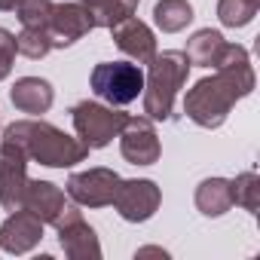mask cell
<instances>
[{
    "mask_svg": "<svg viewBox=\"0 0 260 260\" xmlns=\"http://www.w3.org/2000/svg\"><path fill=\"white\" fill-rule=\"evenodd\" d=\"M147 77H144V116L153 122H166L175 113V98L184 89L187 77H190V58L187 52L169 49V52H156L153 61L147 64Z\"/></svg>",
    "mask_w": 260,
    "mask_h": 260,
    "instance_id": "cell-3",
    "label": "cell"
},
{
    "mask_svg": "<svg viewBox=\"0 0 260 260\" xmlns=\"http://www.w3.org/2000/svg\"><path fill=\"white\" fill-rule=\"evenodd\" d=\"M77 4L86 7V13L92 16L95 28H107L110 31L116 22L135 16V10H138L141 0H77Z\"/></svg>",
    "mask_w": 260,
    "mask_h": 260,
    "instance_id": "cell-18",
    "label": "cell"
},
{
    "mask_svg": "<svg viewBox=\"0 0 260 260\" xmlns=\"http://www.w3.org/2000/svg\"><path fill=\"white\" fill-rule=\"evenodd\" d=\"M71 119H74L77 138L89 150H101L119 135V128L125 125L128 113H122L119 107L101 104V101H80L71 107Z\"/></svg>",
    "mask_w": 260,
    "mask_h": 260,
    "instance_id": "cell-5",
    "label": "cell"
},
{
    "mask_svg": "<svg viewBox=\"0 0 260 260\" xmlns=\"http://www.w3.org/2000/svg\"><path fill=\"white\" fill-rule=\"evenodd\" d=\"M58 245L71 260H98L101 257V242L83 217L58 226Z\"/></svg>",
    "mask_w": 260,
    "mask_h": 260,
    "instance_id": "cell-15",
    "label": "cell"
},
{
    "mask_svg": "<svg viewBox=\"0 0 260 260\" xmlns=\"http://www.w3.org/2000/svg\"><path fill=\"white\" fill-rule=\"evenodd\" d=\"M153 22L166 34H178L193 22V7L187 0H159L153 7Z\"/></svg>",
    "mask_w": 260,
    "mask_h": 260,
    "instance_id": "cell-19",
    "label": "cell"
},
{
    "mask_svg": "<svg viewBox=\"0 0 260 260\" xmlns=\"http://www.w3.org/2000/svg\"><path fill=\"white\" fill-rule=\"evenodd\" d=\"M4 141H13L16 147H22L28 159L49 166V169H71L89 156V147L80 138H71L68 132H61V128L43 119H19L7 125Z\"/></svg>",
    "mask_w": 260,
    "mask_h": 260,
    "instance_id": "cell-2",
    "label": "cell"
},
{
    "mask_svg": "<svg viewBox=\"0 0 260 260\" xmlns=\"http://www.w3.org/2000/svg\"><path fill=\"white\" fill-rule=\"evenodd\" d=\"M135 257H169V251H162V248H153V245H150V248H138V251H135Z\"/></svg>",
    "mask_w": 260,
    "mask_h": 260,
    "instance_id": "cell-25",
    "label": "cell"
},
{
    "mask_svg": "<svg viewBox=\"0 0 260 260\" xmlns=\"http://www.w3.org/2000/svg\"><path fill=\"white\" fill-rule=\"evenodd\" d=\"M254 86H257V77H254L248 49L239 43H226L214 64V77L199 80L184 95V113L199 128H220L230 110L236 107V101L251 95Z\"/></svg>",
    "mask_w": 260,
    "mask_h": 260,
    "instance_id": "cell-1",
    "label": "cell"
},
{
    "mask_svg": "<svg viewBox=\"0 0 260 260\" xmlns=\"http://www.w3.org/2000/svg\"><path fill=\"white\" fill-rule=\"evenodd\" d=\"M223 46H226V40H223L220 31L202 28V31H196L187 40V49L184 52H187L190 64H196V68H214L217 58H220V52H223Z\"/></svg>",
    "mask_w": 260,
    "mask_h": 260,
    "instance_id": "cell-17",
    "label": "cell"
},
{
    "mask_svg": "<svg viewBox=\"0 0 260 260\" xmlns=\"http://www.w3.org/2000/svg\"><path fill=\"white\" fill-rule=\"evenodd\" d=\"M16 49H19L25 58L37 61V58H46V55L52 52V40H49V34L40 31V28H22V34H16Z\"/></svg>",
    "mask_w": 260,
    "mask_h": 260,
    "instance_id": "cell-22",
    "label": "cell"
},
{
    "mask_svg": "<svg viewBox=\"0 0 260 260\" xmlns=\"http://www.w3.org/2000/svg\"><path fill=\"white\" fill-rule=\"evenodd\" d=\"M119 175L113 169H89V172H74L68 178V196L83 205V208H104L113 205L116 187H119Z\"/></svg>",
    "mask_w": 260,
    "mask_h": 260,
    "instance_id": "cell-9",
    "label": "cell"
},
{
    "mask_svg": "<svg viewBox=\"0 0 260 260\" xmlns=\"http://www.w3.org/2000/svg\"><path fill=\"white\" fill-rule=\"evenodd\" d=\"M110 34H113L116 49L125 52L135 64H150V61H153V55H156V37H153V31H150L141 19L128 16V19L116 22V25L110 28Z\"/></svg>",
    "mask_w": 260,
    "mask_h": 260,
    "instance_id": "cell-12",
    "label": "cell"
},
{
    "mask_svg": "<svg viewBox=\"0 0 260 260\" xmlns=\"http://www.w3.org/2000/svg\"><path fill=\"white\" fill-rule=\"evenodd\" d=\"M196 208L205 217H220L233 208V196H230V181L226 178H205L196 187Z\"/></svg>",
    "mask_w": 260,
    "mask_h": 260,
    "instance_id": "cell-16",
    "label": "cell"
},
{
    "mask_svg": "<svg viewBox=\"0 0 260 260\" xmlns=\"http://www.w3.org/2000/svg\"><path fill=\"white\" fill-rule=\"evenodd\" d=\"M162 193L150 178H132V181H119L116 196H113V208L119 211L122 220L128 223H144L159 211Z\"/></svg>",
    "mask_w": 260,
    "mask_h": 260,
    "instance_id": "cell-6",
    "label": "cell"
},
{
    "mask_svg": "<svg viewBox=\"0 0 260 260\" xmlns=\"http://www.w3.org/2000/svg\"><path fill=\"white\" fill-rule=\"evenodd\" d=\"M92 28H95V22L83 4H55L46 34L52 40V49H64V46H74L80 37H86Z\"/></svg>",
    "mask_w": 260,
    "mask_h": 260,
    "instance_id": "cell-10",
    "label": "cell"
},
{
    "mask_svg": "<svg viewBox=\"0 0 260 260\" xmlns=\"http://www.w3.org/2000/svg\"><path fill=\"white\" fill-rule=\"evenodd\" d=\"M230 196H233V205L245 208L248 214H257L260 208V178L257 172H242L230 181Z\"/></svg>",
    "mask_w": 260,
    "mask_h": 260,
    "instance_id": "cell-20",
    "label": "cell"
},
{
    "mask_svg": "<svg viewBox=\"0 0 260 260\" xmlns=\"http://www.w3.org/2000/svg\"><path fill=\"white\" fill-rule=\"evenodd\" d=\"M260 10V0H217V19L226 28H245L254 22Z\"/></svg>",
    "mask_w": 260,
    "mask_h": 260,
    "instance_id": "cell-21",
    "label": "cell"
},
{
    "mask_svg": "<svg viewBox=\"0 0 260 260\" xmlns=\"http://www.w3.org/2000/svg\"><path fill=\"white\" fill-rule=\"evenodd\" d=\"M52 7H55L52 0H19L16 13H19L22 28H40V31H46L49 16H52Z\"/></svg>",
    "mask_w": 260,
    "mask_h": 260,
    "instance_id": "cell-23",
    "label": "cell"
},
{
    "mask_svg": "<svg viewBox=\"0 0 260 260\" xmlns=\"http://www.w3.org/2000/svg\"><path fill=\"white\" fill-rule=\"evenodd\" d=\"M19 7V0H0V13H13Z\"/></svg>",
    "mask_w": 260,
    "mask_h": 260,
    "instance_id": "cell-26",
    "label": "cell"
},
{
    "mask_svg": "<svg viewBox=\"0 0 260 260\" xmlns=\"http://www.w3.org/2000/svg\"><path fill=\"white\" fill-rule=\"evenodd\" d=\"M22 208H28L31 214H37L43 220V226H55L58 217L68 208V199H64L61 187H55L52 181H28L25 205Z\"/></svg>",
    "mask_w": 260,
    "mask_h": 260,
    "instance_id": "cell-13",
    "label": "cell"
},
{
    "mask_svg": "<svg viewBox=\"0 0 260 260\" xmlns=\"http://www.w3.org/2000/svg\"><path fill=\"white\" fill-rule=\"evenodd\" d=\"M16 34L0 28V80H7L13 74V61H16Z\"/></svg>",
    "mask_w": 260,
    "mask_h": 260,
    "instance_id": "cell-24",
    "label": "cell"
},
{
    "mask_svg": "<svg viewBox=\"0 0 260 260\" xmlns=\"http://www.w3.org/2000/svg\"><path fill=\"white\" fill-rule=\"evenodd\" d=\"M89 86L110 107H125L144 92V71L135 61H101L92 68Z\"/></svg>",
    "mask_w": 260,
    "mask_h": 260,
    "instance_id": "cell-4",
    "label": "cell"
},
{
    "mask_svg": "<svg viewBox=\"0 0 260 260\" xmlns=\"http://www.w3.org/2000/svg\"><path fill=\"white\" fill-rule=\"evenodd\" d=\"M28 156L13 141H0V205L4 211H19L28 190Z\"/></svg>",
    "mask_w": 260,
    "mask_h": 260,
    "instance_id": "cell-8",
    "label": "cell"
},
{
    "mask_svg": "<svg viewBox=\"0 0 260 260\" xmlns=\"http://www.w3.org/2000/svg\"><path fill=\"white\" fill-rule=\"evenodd\" d=\"M43 239V220L28 208L10 211V217L0 223V248L7 254H28Z\"/></svg>",
    "mask_w": 260,
    "mask_h": 260,
    "instance_id": "cell-11",
    "label": "cell"
},
{
    "mask_svg": "<svg viewBox=\"0 0 260 260\" xmlns=\"http://www.w3.org/2000/svg\"><path fill=\"white\" fill-rule=\"evenodd\" d=\"M116 138H119L122 159L132 162V166H153L162 156L159 135L153 128V119H147V116H128Z\"/></svg>",
    "mask_w": 260,
    "mask_h": 260,
    "instance_id": "cell-7",
    "label": "cell"
},
{
    "mask_svg": "<svg viewBox=\"0 0 260 260\" xmlns=\"http://www.w3.org/2000/svg\"><path fill=\"white\" fill-rule=\"evenodd\" d=\"M10 101L16 110L22 113H31V116H40L52 107L55 101V89L49 80H40V77H22L16 80V86L10 89Z\"/></svg>",
    "mask_w": 260,
    "mask_h": 260,
    "instance_id": "cell-14",
    "label": "cell"
}]
</instances>
